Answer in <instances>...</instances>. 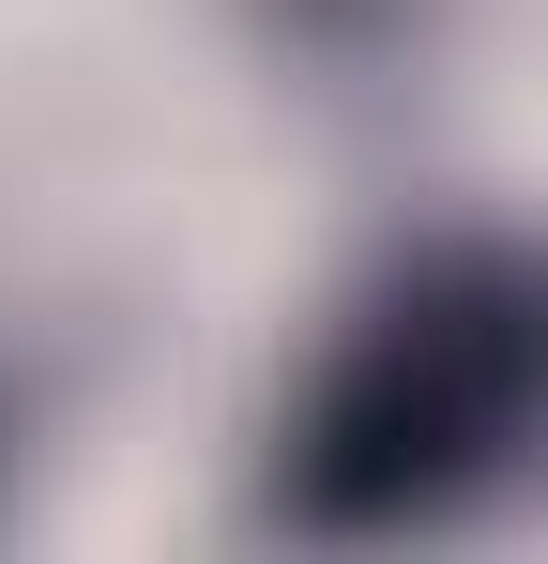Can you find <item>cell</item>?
<instances>
[{
	"mask_svg": "<svg viewBox=\"0 0 548 564\" xmlns=\"http://www.w3.org/2000/svg\"><path fill=\"white\" fill-rule=\"evenodd\" d=\"M548 473V229H427L320 321L260 443V519L396 550Z\"/></svg>",
	"mask_w": 548,
	"mask_h": 564,
	"instance_id": "6da1fadb",
	"label": "cell"
}]
</instances>
